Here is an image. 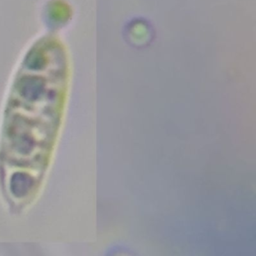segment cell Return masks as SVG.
Segmentation results:
<instances>
[{
    "instance_id": "cell-1",
    "label": "cell",
    "mask_w": 256,
    "mask_h": 256,
    "mask_svg": "<svg viewBox=\"0 0 256 256\" xmlns=\"http://www.w3.org/2000/svg\"><path fill=\"white\" fill-rule=\"evenodd\" d=\"M69 58L54 34L36 39L13 76L0 127V189L20 212L38 193L62 116Z\"/></svg>"
}]
</instances>
